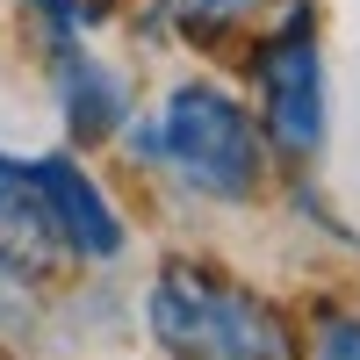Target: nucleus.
<instances>
[{"label":"nucleus","mask_w":360,"mask_h":360,"mask_svg":"<svg viewBox=\"0 0 360 360\" xmlns=\"http://www.w3.org/2000/svg\"><path fill=\"white\" fill-rule=\"evenodd\" d=\"M152 339L173 360H295L281 310L209 266H166L152 281Z\"/></svg>","instance_id":"f257e3e1"},{"label":"nucleus","mask_w":360,"mask_h":360,"mask_svg":"<svg viewBox=\"0 0 360 360\" xmlns=\"http://www.w3.org/2000/svg\"><path fill=\"white\" fill-rule=\"evenodd\" d=\"M152 152H166L188 188L217 195V202H245L252 180H259L252 115L238 108L224 86H209V79H188V86L166 94V115L152 130Z\"/></svg>","instance_id":"f03ea898"},{"label":"nucleus","mask_w":360,"mask_h":360,"mask_svg":"<svg viewBox=\"0 0 360 360\" xmlns=\"http://www.w3.org/2000/svg\"><path fill=\"white\" fill-rule=\"evenodd\" d=\"M259 86H266V137L281 152L310 159L324 144V65H317L310 15H295V29H281L259 51Z\"/></svg>","instance_id":"7ed1b4c3"},{"label":"nucleus","mask_w":360,"mask_h":360,"mask_svg":"<svg viewBox=\"0 0 360 360\" xmlns=\"http://www.w3.org/2000/svg\"><path fill=\"white\" fill-rule=\"evenodd\" d=\"M22 173H29V188H37L44 209H51L58 245H72L79 259H115V252H123V217L101 202V188L72 159H29Z\"/></svg>","instance_id":"20e7f679"},{"label":"nucleus","mask_w":360,"mask_h":360,"mask_svg":"<svg viewBox=\"0 0 360 360\" xmlns=\"http://www.w3.org/2000/svg\"><path fill=\"white\" fill-rule=\"evenodd\" d=\"M51 245H58V224H51L44 195L29 188V173L15 159H0V252L22 259V266H44Z\"/></svg>","instance_id":"39448f33"},{"label":"nucleus","mask_w":360,"mask_h":360,"mask_svg":"<svg viewBox=\"0 0 360 360\" xmlns=\"http://www.w3.org/2000/svg\"><path fill=\"white\" fill-rule=\"evenodd\" d=\"M58 101H65V123H72L79 144H94V137H108L123 123V86H115L94 58H79V51L58 58Z\"/></svg>","instance_id":"423d86ee"},{"label":"nucleus","mask_w":360,"mask_h":360,"mask_svg":"<svg viewBox=\"0 0 360 360\" xmlns=\"http://www.w3.org/2000/svg\"><path fill=\"white\" fill-rule=\"evenodd\" d=\"M259 8V0H173V15L188 37H209V29H231V22H245Z\"/></svg>","instance_id":"0eeeda50"},{"label":"nucleus","mask_w":360,"mask_h":360,"mask_svg":"<svg viewBox=\"0 0 360 360\" xmlns=\"http://www.w3.org/2000/svg\"><path fill=\"white\" fill-rule=\"evenodd\" d=\"M317 360H360V317H332V324H324Z\"/></svg>","instance_id":"6e6552de"},{"label":"nucleus","mask_w":360,"mask_h":360,"mask_svg":"<svg viewBox=\"0 0 360 360\" xmlns=\"http://www.w3.org/2000/svg\"><path fill=\"white\" fill-rule=\"evenodd\" d=\"M29 8H37L58 37H72V29H79V0H29Z\"/></svg>","instance_id":"1a4fd4ad"}]
</instances>
